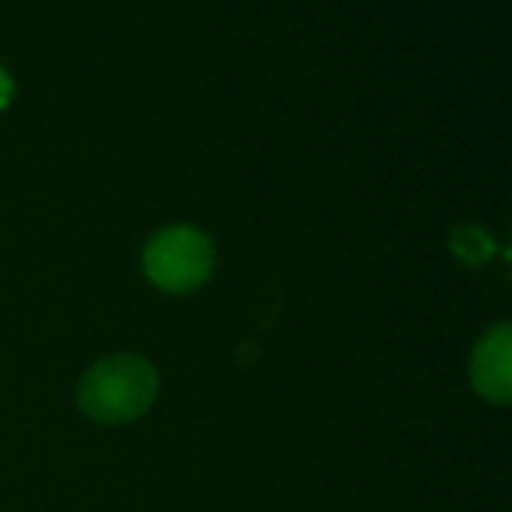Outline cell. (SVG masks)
Returning a JSON list of instances; mask_svg holds the SVG:
<instances>
[{
  "mask_svg": "<svg viewBox=\"0 0 512 512\" xmlns=\"http://www.w3.org/2000/svg\"><path fill=\"white\" fill-rule=\"evenodd\" d=\"M157 395V371L151 362L139 356H112L97 362L82 386H79V404L82 410L106 425L130 422L142 416Z\"/></svg>",
  "mask_w": 512,
  "mask_h": 512,
  "instance_id": "1",
  "label": "cell"
},
{
  "mask_svg": "<svg viewBox=\"0 0 512 512\" xmlns=\"http://www.w3.org/2000/svg\"><path fill=\"white\" fill-rule=\"evenodd\" d=\"M214 247L193 226H169L145 247V275L166 293H190L208 281Z\"/></svg>",
  "mask_w": 512,
  "mask_h": 512,
  "instance_id": "2",
  "label": "cell"
},
{
  "mask_svg": "<svg viewBox=\"0 0 512 512\" xmlns=\"http://www.w3.org/2000/svg\"><path fill=\"white\" fill-rule=\"evenodd\" d=\"M467 380L482 401L512 404V323H500L476 341Z\"/></svg>",
  "mask_w": 512,
  "mask_h": 512,
  "instance_id": "3",
  "label": "cell"
},
{
  "mask_svg": "<svg viewBox=\"0 0 512 512\" xmlns=\"http://www.w3.org/2000/svg\"><path fill=\"white\" fill-rule=\"evenodd\" d=\"M449 247H452V253L458 256L461 263H467V266H482V263H488L491 256H494V238L482 229V226H470V223H464V226H458L452 235H449Z\"/></svg>",
  "mask_w": 512,
  "mask_h": 512,
  "instance_id": "4",
  "label": "cell"
},
{
  "mask_svg": "<svg viewBox=\"0 0 512 512\" xmlns=\"http://www.w3.org/2000/svg\"><path fill=\"white\" fill-rule=\"evenodd\" d=\"M10 100H13V79L4 70H0V109H4Z\"/></svg>",
  "mask_w": 512,
  "mask_h": 512,
  "instance_id": "5",
  "label": "cell"
}]
</instances>
